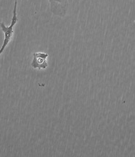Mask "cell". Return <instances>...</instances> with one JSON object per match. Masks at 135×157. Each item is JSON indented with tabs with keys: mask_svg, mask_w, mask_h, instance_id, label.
Instances as JSON below:
<instances>
[{
	"mask_svg": "<svg viewBox=\"0 0 135 157\" xmlns=\"http://www.w3.org/2000/svg\"><path fill=\"white\" fill-rule=\"evenodd\" d=\"M17 0H14L13 16H12V18L11 25H10V26H6L4 22L0 23V27H1L3 33H5V39H4L2 47L0 49V56L2 54V52H4V50H5L6 47L7 46V44L10 43V41H11L14 33L13 27L19 20L17 18Z\"/></svg>",
	"mask_w": 135,
	"mask_h": 157,
	"instance_id": "1",
	"label": "cell"
},
{
	"mask_svg": "<svg viewBox=\"0 0 135 157\" xmlns=\"http://www.w3.org/2000/svg\"><path fill=\"white\" fill-rule=\"evenodd\" d=\"M50 4V10L54 15L64 17L68 9V0H48Z\"/></svg>",
	"mask_w": 135,
	"mask_h": 157,
	"instance_id": "2",
	"label": "cell"
},
{
	"mask_svg": "<svg viewBox=\"0 0 135 157\" xmlns=\"http://www.w3.org/2000/svg\"><path fill=\"white\" fill-rule=\"evenodd\" d=\"M48 55L44 52H35L33 54V60L31 63L32 67L35 69H46L48 67L47 58Z\"/></svg>",
	"mask_w": 135,
	"mask_h": 157,
	"instance_id": "3",
	"label": "cell"
}]
</instances>
